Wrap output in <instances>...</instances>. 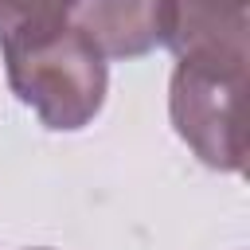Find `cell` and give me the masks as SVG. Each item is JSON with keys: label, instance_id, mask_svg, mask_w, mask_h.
Instances as JSON below:
<instances>
[{"label": "cell", "instance_id": "1", "mask_svg": "<svg viewBox=\"0 0 250 250\" xmlns=\"http://www.w3.org/2000/svg\"><path fill=\"white\" fill-rule=\"evenodd\" d=\"M4 70L12 94L35 109V117L55 133H74L90 125L105 102L109 70L102 51L74 27L4 43Z\"/></svg>", "mask_w": 250, "mask_h": 250}, {"label": "cell", "instance_id": "2", "mask_svg": "<svg viewBox=\"0 0 250 250\" xmlns=\"http://www.w3.org/2000/svg\"><path fill=\"white\" fill-rule=\"evenodd\" d=\"M242 90L246 66L219 62V59H176L172 86H168V113L180 141L219 172H242L246 145H242Z\"/></svg>", "mask_w": 250, "mask_h": 250}, {"label": "cell", "instance_id": "3", "mask_svg": "<svg viewBox=\"0 0 250 250\" xmlns=\"http://www.w3.org/2000/svg\"><path fill=\"white\" fill-rule=\"evenodd\" d=\"M70 23L102 51V59H137L164 47L172 0H74Z\"/></svg>", "mask_w": 250, "mask_h": 250}, {"label": "cell", "instance_id": "4", "mask_svg": "<svg viewBox=\"0 0 250 250\" xmlns=\"http://www.w3.org/2000/svg\"><path fill=\"white\" fill-rule=\"evenodd\" d=\"M250 0H172V27L164 47L176 59H219L246 66Z\"/></svg>", "mask_w": 250, "mask_h": 250}, {"label": "cell", "instance_id": "5", "mask_svg": "<svg viewBox=\"0 0 250 250\" xmlns=\"http://www.w3.org/2000/svg\"><path fill=\"white\" fill-rule=\"evenodd\" d=\"M74 0H0V47L70 23Z\"/></svg>", "mask_w": 250, "mask_h": 250}, {"label": "cell", "instance_id": "6", "mask_svg": "<svg viewBox=\"0 0 250 250\" xmlns=\"http://www.w3.org/2000/svg\"><path fill=\"white\" fill-rule=\"evenodd\" d=\"M31 250H47V246H31Z\"/></svg>", "mask_w": 250, "mask_h": 250}]
</instances>
